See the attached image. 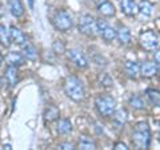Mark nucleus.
Returning a JSON list of instances; mask_svg holds the SVG:
<instances>
[{"instance_id":"obj_1","label":"nucleus","mask_w":160,"mask_h":150,"mask_svg":"<svg viewBox=\"0 0 160 150\" xmlns=\"http://www.w3.org/2000/svg\"><path fill=\"white\" fill-rule=\"evenodd\" d=\"M149 141H151V131L147 122H139L133 127L132 142L133 146L138 149H148Z\"/></svg>"},{"instance_id":"obj_2","label":"nucleus","mask_w":160,"mask_h":150,"mask_svg":"<svg viewBox=\"0 0 160 150\" xmlns=\"http://www.w3.org/2000/svg\"><path fill=\"white\" fill-rule=\"evenodd\" d=\"M64 91L68 98L75 102H82L84 99V87L76 77H68L64 82Z\"/></svg>"},{"instance_id":"obj_3","label":"nucleus","mask_w":160,"mask_h":150,"mask_svg":"<svg viewBox=\"0 0 160 150\" xmlns=\"http://www.w3.org/2000/svg\"><path fill=\"white\" fill-rule=\"evenodd\" d=\"M95 106H96V110L100 115L103 117H111L115 113V109H116V102L115 99L109 95H99L95 99Z\"/></svg>"},{"instance_id":"obj_4","label":"nucleus","mask_w":160,"mask_h":150,"mask_svg":"<svg viewBox=\"0 0 160 150\" xmlns=\"http://www.w3.org/2000/svg\"><path fill=\"white\" fill-rule=\"evenodd\" d=\"M140 46L147 51H155L160 46V36L155 31H146L140 34Z\"/></svg>"},{"instance_id":"obj_5","label":"nucleus","mask_w":160,"mask_h":150,"mask_svg":"<svg viewBox=\"0 0 160 150\" xmlns=\"http://www.w3.org/2000/svg\"><path fill=\"white\" fill-rule=\"evenodd\" d=\"M53 26L56 29H59V31L66 32L68 29H71L73 26L72 16L67 11L60 9V11L56 12V15H55V18H53Z\"/></svg>"},{"instance_id":"obj_6","label":"nucleus","mask_w":160,"mask_h":150,"mask_svg":"<svg viewBox=\"0 0 160 150\" xmlns=\"http://www.w3.org/2000/svg\"><path fill=\"white\" fill-rule=\"evenodd\" d=\"M79 31L87 36H95L98 34L96 19L91 15H83L79 20Z\"/></svg>"},{"instance_id":"obj_7","label":"nucleus","mask_w":160,"mask_h":150,"mask_svg":"<svg viewBox=\"0 0 160 150\" xmlns=\"http://www.w3.org/2000/svg\"><path fill=\"white\" fill-rule=\"evenodd\" d=\"M67 55H68V59L72 63H75V66H76V67L83 68V70L88 67V61H87V58L83 55L82 51L75 50V48H71V50H68V51H67Z\"/></svg>"},{"instance_id":"obj_8","label":"nucleus","mask_w":160,"mask_h":150,"mask_svg":"<svg viewBox=\"0 0 160 150\" xmlns=\"http://www.w3.org/2000/svg\"><path fill=\"white\" fill-rule=\"evenodd\" d=\"M9 36H11V40H12L13 43H16L18 46L24 47V46L27 44V38H26V35L23 34V31H20L18 27H15V26L9 27Z\"/></svg>"},{"instance_id":"obj_9","label":"nucleus","mask_w":160,"mask_h":150,"mask_svg":"<svg viewBox=\"0 0 160 150\" xmlns=\"http://www.w3.org/2000/svg\"><path fill=\"white\" fill-rule=\"evenodd\" d=\"M98 11L103 15V16H107V18H111L116 13V9H115V6L108 2V0H100L98 3Z\"/></svg>"},{"instance_id":"obj_10","label":"nucleus","mask_w":160,"mask_h":150,"mask_svg":"<svg viewBox=\"0 0 160 150\" xmlns=\"http://www.w3.org/2000/svg\"><path fill=\"white\" fill-rule=\"evenodd\" d=\"M158 72L156 62H143L140 64V74L146 78H152Z\"/></svg>"},{"instance_id":"obj_11","label":"nucleus","mask_w":160,"mask_h":150,"mask_svg":"<svg viewBox=\"0 0 160 150\" xmlns=\"http://www.w3.org/2000/svg\"><path fill=\"white\" fill-rule=\"evenodd\" d=\"M120 8L122 11L127 15V16H133L136 12H139L138 9V4L133 0H122L120 2Z\"/></svg>"},{"instance_id":"obj_12","label":"nucleus","mask_w":160,"mask_h":150,"mask_svg":"<svg viewBox=\"0 0 160 150\" xmlns=\"http://www.w3.org/2000/svg\"><path fill=\"white\" fill-rule=\"evenodd\" d=\"M18 68L16 66H12V64H8V67L6 68V71H4V78H6V81L8 82V84L11 87H13L15 84L18 83Z\"/></svg>"},{"instance_id":"obj_13","label":"nucleus","mask_w":160,"mask_h":150,"mask_svg":"<svg viewBox=\"0 0 160 150\" xmlns=\"http://www.w3.org/2000/svg\"><path fill=\"white\" fill-rule=\"evenodd\" d=\"M6 62L8 64H12V66H22V64H24V55L20 54V52H16V51H12V52H8L6 55Z\"/></svg>"},{"instance_id":"obj_14","label":"nucleus","mask_w":160,"mask_h":150,"mask_svg":"<svg viewBox=\"0 0 160 150\" xmlns=\"http://www.w3.org/2000/svg\"><path fill=\"white\" fill-rule=\"evenodd\" d=\"M8 7L15 18H20L24 13V6L22 0H8Z\"/></svg>"},{"instance_id":"obj_15","label":"nucleus","mask_w":160,"mask_h":150,"mask_svg":"<svg viewBox=\"0 0 160 150\" xmlns=\"http://www.w3.org/2000/svg\"><path fill=\"white\" fill-rule=\"evenodd\" d=\"M124 70H126V74L132 79H136L139 77V74H140V66L136 62H132V61L126 62V64H124Z\"/></svg>"},{"instance_id":"obj_16","label":"nucleus","mask_w":160,"mask_h":150,"mask_svg":"<svg viewBox=\"0 0 160 150\" xmlns=\"http://www.w3.org/2000/svg\"><path fill=\"white\" fill-rule=\"evenodd\" d=\"M112 121L116 127H122L127 121V111L123 109L115 110V113L112 114Z\"/></svg>"},{"instance_id":"obj_17","label":"nucleus","mask_w":160,"mask_h":150,"mask_svg":"<svg viewBox=\"0 0 160 150\" xmlns=\"http://www.w3.org/2000/svg\"><path fill=\"white\" fill-rule=\"evenodd\" d=\"M116 34H118V40L122 44H128L129 40H131V32H129V29L126 26L120 24L119 28L116 29Z\"/></svg>"},{"instance_id":"obj_18","label":"nucleus","mask_w":160,"mask_h":150,"mask_svg":"<svg viewBox=\"0 0 160 150\" xmlns=\"http://www.w3.org/2000/svg\"><path fill=\"white\" fill-rule=\"evenodd\" d=\"M59 115H60L59 109L56 106H53V104H51V106H47L46 110H44V119H46V122L56 121V119L59 118Z\"/></svg>"},{"instance_id":"obj_19","label":"nucleus","mask_w":160,"mask_h":150,"mask_svg":"<svg viewBox=\"0 0 160 150\" xmlns=\"http://www.w3.org/2000/svg\"><path fill=\"white\" fill-rule=\"evenodd\" d=\"M138 9L139 12L144 15V16H151L152 12H153V6L151 2L148 0H140L139 4H138Z\"/></svg>"},{"instance_id":"obj_20","label":"nucleus","mask_w":160,"mask_h":150,"mask_svg":"<svg viewBox=\"0 0 160 150\" xmlns=\"http://www.w3.org/2000/svg\"><path fill=\"white\" fill-rule=\"evenodd\" d=\"M23 55H24V58L27 59V61H36L38 59V51H36V48H35L32 44H26V46L23 47Z\"/></svg>"},{"instance_id":"obj_21","label":"nucleus","mask_w":160,"mask_h":150,"mask_svg":"<svg viewBox=\"0 0 160 150\" xmlns=\"http://www.w3.org/2000/svg\"><path fill=\"white\" fill-rule=\"evenodd\" d=\"M56 130L59 134H68V133H71V130H72V125L68 119H60L58 122Z\"/></svg>"},{"instance_id":"obj_22","label":"nucleus","mask_w":160,"mask_h":150,"mask_svg":"<svg viewBox=\"0 0 160 150\" xmlns=\"http://www.w3.org/2000/svg\"><path fill=\"white\" fill-rule=\"evenodd\" d=\"M100 36H102L106 42H112L113 39L118 38V34H116V29L115 28H112L111 26H107L103 29V32L100 34Z\"/></svg>"},{"instance_id":"obj_23","label":"nucleus","mask_w":160,"mask_h":150,"mask_svg":"<svg viewBox=\"0 0 160 150\" xmlns=\"http://www.w3.org/2000/svg\"><path fill=\"white\" fill-rule=\"evenodd\" d=\"M11 36H9V31H7L6 26L0 24V43L3 44L4 47H9L11 44Z\"/></svg>"},{"instance_id":"obj_24","label":"nucleus","mask_w":160,"mask_h":150,"mask_svg":"<svg viewBox=\"0 0 160 150\" xmlns=\"http://www.w3.org/2000/svg\"><path fill=\"white\" fill-rule=\"evenodd\" d=\"M79 149L93 150V149H96V143H95L92 139L88 138V137H80V139H79Z\"/></svg>"},{"instance_id":"obj_25","label":"nucleus","mask_w":160,"mask_h":150,"mask_svg":"<svg viewBox=\"0 0 160 150\" xmlns=\"http://www.w3.org/2000/svg\"><path fill=\"white\" fill-rule=\"evenodd\" d=\"M129 106L136 109V110H143L144 107H146V104H144V101L143 98L140 95H132L131 98H129Z\"/></svg>"},{"instance_id":"obj_26","label":"nucleus","mask_w":160,"mask_h":150,"mask_svg":"<svg viewBox=\"0 0 160 150\" xmlns=\"http://www.w3.org/2000/svg\"><path fill=\"white\" fill-rule=\"evenodd\" d=\"M147 97H148L149 102H151L152 104L160 107V91L149 88V90H147Z\"/></svg>"},{"instance_id":"obj_27","label":"nucleus","mask_w":160,"mask_h":150,"mask_svg":"<svg viewBox=\"0 0 160 150\" xmlns=\"http://www.w3.org/2000/svg\"><path fill=\"white\" fill-rule=\"evenodd\" d=\"M52 50L56 54H63V52H66V46H64V43L62 40H56L52 44Z\"/></svg>"},{"instance_id":"obj_28","label":"nucleus","mask_w":160,"mask_h":150,"mask_svg":"<svg viewBox=\"0 0 160 150\" xmlns=\"http://www.w3.org/2000/svg\"><path fill=\"white\" fill-rule=\"evenodd\" d=\"M100 82H102V84H104V86H107V87L113 86V81L109 78L108 74H102V77H100Z\"/></svg>"},{"instance_id":"obj_29","label":"nucleus","mask_w":160,"mask_h":150,"mask_svg":"<svg viewBox=\"0 0 160 150\" xmlns=\"http://www.w3.org/2000/svg\"><path fill=\"white\" fill-rule=\"evenodd\" d=\"M108 26V23L106 20H103V19H99V20H96V27H98V34L100 35L103 32V29L106 28Z\"/></svg>"},{"instance_id":"obj_30","label":"nucleus","mask_w":160,"mask_h":150,"mask_svg":"<svg viewBox=\"0 0 160 150\" xmlns=\"http://www.w3.org/2000/svg\"><path fill=\"white\" fill-rule=\"evenodd\" d=\"M153 59L158 64V71L160 72V48L159 50H155V54H153Z\"/></svg>"},{"instance_id":"obj_31","label":"nucleus","mask_w":160,"mask_h":150,"mask_svg":"<svg viewBox=\"0 0 160 150\" xmlns=\"http://www.w3.org/2000/svg\"><path fill=\"white\" fill-rule=\"evenodd\" d=\"M59 149H62V150H72L73 149V145L69 143V142H63V143L59 145Z\"/></svg>"},{"instance_id":"obj_32","label":"nucleus","mask_w":160,"mask_h":150,"mask_svg":"<svg viewBox=\"0 0 160 150\" xmlns=\"http://www.w3.org/2000/svg\"><path fill=\"white\" fill-rule=\"evenodd\" d=\"M113 149H116V150H128V146L126 143H123V142H116L113 145Z\"/></svg>"},{"instance_id":"obj_33","label":"nucleus","mask_w":160,"mask_h":150,"mask_svg":"<svg viewBox=\"0 0 160 150\" xmlns=\"http://www.w3.org/2000/svg\"><path fill=\"white\" fill-rule=\"evenodd\" d=\"M27 2H28V7L31 8V9H33V6H35V2H33V0H27Z\"/></svg>"},{"instance_id":"obj_34","label":"nucleus","mask_w":160,"mask_h":150,"mask_svg":"<svg viewBox=\"0 0 160 150\" xmlns=\"http://www.w3.org/2000/svg\"><path fill=\"white\" fill-rule=\"evenodd\" d=\"M4 149H11V145L7 143V145H4Z\"/></svg>"},{"instance_id":"obj_35","label":"nucleus","mask_w":160,"mask_h":150,"mask_svg":"<svg viewBox=\"0 0 160 150\" xmlns=\"http://www.w3.org/2000/svg\"><path fill=\"white\" fill-rule=\"evenodd\" d=\"M2 62H3V56H2V54H0V64H2Z\"/></svg>"}]
</instances>
